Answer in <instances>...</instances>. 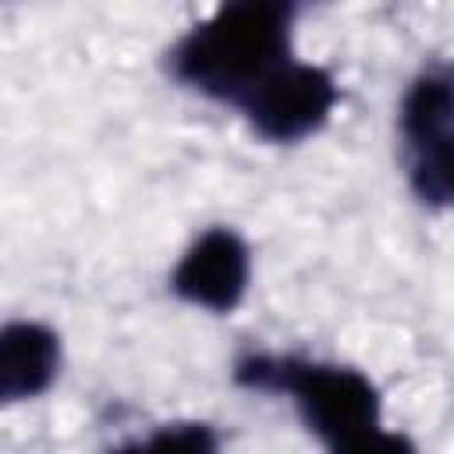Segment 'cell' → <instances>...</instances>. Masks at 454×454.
<instances>
[{"mask_svg":"<svg viewBox=\"0 0 454 454\" xmlns=\"http://www.w3.org/2000/svg\"><path fill=\"white\" fill-rule=\"evenodd\" d=\"M294 4L238 0L192 25L167 53V71L184 89L241 106L291 60Z\"/></svg>","mask_w":454,"mask_h":454,"instance_id":"1","label":"cell"},{"mask_svg":"<svg viewBox=\"0 0 454 454\" xmlns=\"http://www.w3.org/2000/svg\"><path fill=\"white\" fill-rule=\"evenodd\" d=\"M234 380L248 390L287 394L305 426L326 447L380 426V390L351 365L309 362L294 355H248L234 365Z\"/></svg>","mask_w":454,"mask_h":454,"instance_id":"2","label":"cell"},{"mask_svg":"<svg viewBox=\"0 0 454 454\" xmlns=\"http://www.w3.org/2000/svg\"><path fill=\"white\" fill-rule=\"evenodd\" d=\"M337 99L340 89L326 67L287 60L238 110L245 114V121L259 138L291 145L316 135L330 121Z\"/></svg>","mask_w":454,"mask_h":454,"instance_id":"3","label":"cell"},{"mask_svg":"<svg viewBox=\"0 0 454 454\" xmlns=\"http://www.w3.org/2000/svg\"><path fill=\"white\" fill-rule=\"evenodd\" d=\"M248 273H252V255L241 234L231 227H209L188 245V252L174 266L170 291L188 305L209 312H231L245 298Z\"/></svg>","mask_w":454,"mask_h":454,"instance_id":"4","label":"cell"},{"mask_svg":"<svg viewBox=\"0 0 454 454\" xmlns=\"http://www.w3.org/2000/svg\"><path fill=\"white\" fill-rule=\"evenodd\" d=\"M60 372V337L32 319L7 323L0 333V397H39Z\"/></svg>","mask_w":454,"mask_h":454,"instance_id":"5","label":"cell"},{"mask_svg":"<svg viewBox=\"0 0 454 454\" xmlns=\"http://www.w3.org/2000/svg\"><path fill=\"white\" fill-rule=\"evenodd\" d=\"M408 184L433 209H454V131L408 145Z\"/></svg>","mask_w":454,"mask_h":454,"instance_id":"6","label":"cell"},{"mask_svg":"<svg viewBox=\"0 0 454 454\" xmlns=\"http://www.w3.org/2000/svg\"><path fill=\"white\" fill-rule=\"evenodd\" d=\"M114 454H220V440L206 422H174L117 447Z\"/></svg>","mask_w":454,"mask_h":454,"instance_id":"7","label":"cell"},{"mask_svg":"<svg viewBox=\"0 0 454 454\" xmlns=\"http://www.w3.org/2000/svg\"><path fill=\"white\" fill-rule=\"evenodd\" d=\"M330 454H419L415 443L404 433H390L383 426H372L344 443H333Z\"/></svg>","mask_w":454,"mask_h":454,"instance_id":"8","label":"cell"}]
</instances>
